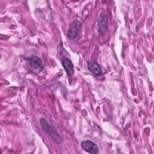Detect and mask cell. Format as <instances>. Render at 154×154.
I'll return each instance as SVG.
<instances>
[{"mask_svg": "<svg viewBox=\"0 0 154 154\" xmlns=\"http://www.w3.org/2000/svg\"><path fill=\"white\" fill-rule=\"evenodd\" d=\"M88 69L93 74L97 76H99L102 74V69L100 66L95 62H90L88 63Z\"/></svg>", "mask_w": 154, "mask_h": 154, "instance_id": "52a82bcc", "label": "cell"}, {"mask_svg": "<svg viewBox=\"0 0 154 154\" xmlns=\"http://www.w3.org/2000/svg\"><path fill=\"white\" fill-rule=\"evenodd\" d=\"M61 63H62V65H63L64 69H65L67 74L69 76H72L73 75L74 69H73V64L72 62L71 61V60H69V58H64L62 60Z\"/></svg>", "mask_w": 154, "mask_h": 154, "instance_id": "8992f818", "label": "cell"}, {"mask_svg": "<svg viewBox=\"0 0 154 154\" xmlns=\"http://www.w3.org/2000/svg\"><path fill=\"white\" fill-rule=\"evenodd\" d=\"M40 122L43 130L48 134L49 136H50L57 143H59L61 142V138L60 134L58 133L57 130L46 121V119L42 117L40 119Z\"/></svg>", "mask_w": 154, "mask_h": 154, "instance_id": "6da1fadb", "label": "cell"}, {"mask_svg": "<svg viewBox=\"0 0 154 154\" xmlns=\"http://www.w3.org/2000/svg\"><path fill=\"white\" fill-rule=\"evenodd\" d=\"M30 66L38 72H41L43 69V64L42 60L37 56L32 55L27 59Z\"/></svg>", "mask_w": 154, "mask_h": 154, "instance_id": "277c9868", "label": "cell"}, {"mask_svg": "<svg viewBox=\"0 0 154 154\" xmlns=\"http://www.w3.org/2000/svg\"><path fill=\"white\" fill-rule=\"evenodd\" d=\"M81 146L85 152L90 153H98L99 149L97 146L90 140H85L81 143Z\"/></svg>", "mask_w": 154, "mask_h": 154, "instance_id": "5b68a950", "label": "cell"}, {"mask_svg": "<svg viewBox=\"0 0 154 154\" xmlns=\"http://www.w3.org/2000/svg\"><path fill=\"white\" fill-rule=\"evenodd\" d=\"M81 28V22L78 20H74L70 25L67 32V37L69 38L72 40L74 39L77 35Z\"/></svg>", "mask_w": 154, "mask_h": 154, "instance_id": "3957f363", "label": "cell"}, {"mask_svg": "<svg viewBox=\"0 0 154 154\" xmlns=\"http://www.w3.org/2000/svg\"><path fill=\"white\" fill-rule=\"evenodd\" d=\"M108 28V18L105 13H102L97 20V31L100 35H104Z\"/></svg>", "mask_w": 154, "mask_h": 154, "instance_id": "7a4b0ae2", "label": "cell"}]
</instances>
